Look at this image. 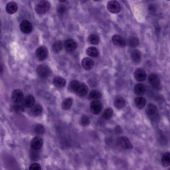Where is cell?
<instances>
[{
    "instance_id": "cell-23",
    "label": "cell",
    "mask_w": 170,
    "mask_h": 170,
    "mask_svg": "<svg viewBox=\"0 0 170 170\" xmlns=\"http://www.w3.org/2000/svg\"><path fill=\"white\" fill-rule=\"evenodd\" d=\"M161 162L164 167H167L170 166V152H166L163 153L161 158Z\"/></svg>"
},
{
    "instance_id": "cell-22",
    "label": "cell",
    "mask_w": 170,
    "mask_h": 170,
    "mask_svg": "<svg viewBox=\"0 0 170 170\" xmlns=\"http://www.w3.org/2000/svg\"><path fill=\"white\" fill-rule=\"evenodd\" d=\"M18 6L17 4L14 2H10L8 3L6 7L7 12L11 14H13L17 12Z\"/></svg>"
},
{
    "instance_id": "cell-34",
    "label": "cell",
    "mask_w": 170,
    "mask_h": 170,
    "mask_svg": "<svg viewBox=\"0 0 170 170\" xmlns=\"http://www.w3.org/2000/svg\"><path fill=\"white\" fill-rule=\"evenodd\" d=\"M90 123V120L88 116L86 115H83L81 118L80 123L83 126H88Z\"/></svg>"
},
{
    "instance_id": "cell-38",
    "label": "cell",
    "mask_w": 170,
    "mask_h": 170,
    "mask_svg": "<svg viewBox=\"0 0 170 170\" xmlns=\"http://www.w3.org/2000/svg\"><path fill=\"white\" fill-rule=\"evenodd\" d=\"M12 109L15 112H21L23 111L24 110V108L23 106L20 105H16L14 106Z\"/></svg>"
},
{
    "instance_id": "cell-7",
    "label": "cell",
    "mask_w": 170,
    "mask_h": 170,
    "mask_svg": "<svg viewBox=\"0 0 170 170\" xmlns=\"http://www.w3.org/2000/svg\"><path fill=\"white\" fill-rule=\"evenodd\" d=\"M107 8L109 12L113 13H117L120 12L121 6L119 2L112 1L108 3Z\"/></svg>"
},
{
    "instance_id": "cell-24",
    "label": "cell",
    "mask_w": 170,
    "mask_h": 170,
    "mask_svg": "<svg viewBox=\"0 0 170 170\" xmlns=\"http://www.w3.org/2000/svg\"><path fill=\"white\" fill-rule=\"evenodd\" d=\"M73 100L72 98H68L65 99L62 103V107L64 110L67 111L72 106Z\"/></svg>"
},
{
    "instance_id": "cell-5",
    "label": "cell",
    "mask_w": 170,
    "mask_h": 170,
    "mask_svg": "<svg viewBox=\"0 0 170 170\" xmlns=\"http://www.w3.org/2000/svg\"><path fill=\"white\" fill-rule=\"evenodd\" d=\"M43 145V140L39 137H36L31 142V147L32 150L39 151L42 149Z\"/></svg>"
},
{
    "instance_id": "cell-30",
    "label": "cell",
    "mask_w": 170,
    "mask_h": 170,
    "mask_svg": "<svg viewBox=\"0 0 170 170\" xmlns=\"http://www.w3.org/2000/svg\"><path fill=\"white\" fill-rule=\"evenodd\" d=\"M139 43V41L138 38L136 37H130L128 40V45L131 47H135L137 46Z\"/></svg>"
},
{
    "instance_id": "cell-25",
    "label": "cell",
    "mask_w": 170,
    "mask_h": 170,
    "mask_svg": "<svg viewBox=\"0 0 170 170\" xmlns=\"http://www.w3.org/2000/svg\"><path fill=\"white\" fill-rule=\"evenodd\" d=\"M80 84V83L78 80H73L70 82L69 85V89L71 91L76 93Z\"/></svg>"
},
{
    "instance_id": "cell-36",
    "label": "cell",
    "mask_w": 170,
    "mask_h": 170,
    "mask_svg": "<svg viewBox=\"0 0 170 170\" xmlns=\"http://www.w3.org/2000/svg\"><path fill=\"white\" fill-rule=\"evenodd\" d=\"M66 7L64 4H59L57 7V12L60 15H64L66 12Z\"/></svg>"
},
{
    "instance_id": "cell-17",
    "label": "cell",
    "mask_w": 170,
    "mask_h": 170,
    "mask_svg": "<svg viewBox=\"0 0 170 170\" xmlns=\"http://www.w3.org/2000/svg\"><path fill=\"white\" fill-rule=\"evenodd\" d=\"M130 56L131 59L134 63H138L141 61L142 54L140 50L136 49L131 52Z\"/></svg>"
},
{
    "instance_id": "cell-18",
    "label": "cell",
    "mask_w": 170,
    "mask_h": 170,
    "mask_svg": "<svg viewBox=\"0 0 170 170\" xmlns=\"http://www.w3.org/2000/svg\"><path fill=\"white\" fill-rule=\"evenodd\" d=\"M114 105L116 108L120 109L123 108L126 105L124 98L120 96H117L115 98Z\"/></svg>"
},
{
    "instance_id": "cell-20",
    "label": "cell",
    "mask_w": 170,
    "mask_h": 170,
    "mask_svg": "<svg viewBox=\"0 0 170 170\" xmlns=\"http://www.w3.org/2000/svg\"><path fill=\"white\" fill-rule=\"evenodd\" d=\"M54 85L59 88L64 87L66 84L65 80L61 77L57 76L54 78L53 81Z\"/></svg>"
},
{
    "instance_id": "cell-2",
    "label": "cell",
    "mask_w": 170,
    "mask_h": 170,
    "mask_svg": "<svg viewBox=\"0 0 170 170\" xmlns=\"http://www.w3.org/2000/svg\"><path fill=\"white\" fill-rule=\"evenodd\" d=\"M50 8V3L46 0H42L36 5L35 11L38 14L42 15L48 12Z\"/></svg>"
},
{
    "instance_id": "cell-12",
    "label": "cell",
    "mask_w": 170,
    "mask_h": 170,
    "mask_svg": "<svg viewBox=\"0 0 170 170\" xmlns=\"http://www.w3.org/2000/svg\"><path fill=\"white\" fill-rule=\"evenodd\" d=\"M20 29L21 31L24 33H29L32 31V25L28 20H23L21 23Z\"/></svg>"
},
{
    "instance_id": "cell-37",
    "label": "cell",
    "mask_w": 170,
    "mask_h": 170,
    "mask_svg": "<svg viewBox=\"0 0 170 170\" xmlns=\"http://www.w3.org/2000/svg\"><path fill=\"white\" fill-rule=\"evenodd\" d=\"M29 169L30 170H40L41 169V167L39 164L35 163L31 164Z\"/></svg>"
},
{
    "instance_id": "cell-3",
    "label": "cell",
    "mask_w": 170,
    "mask_h": 170,
    "mask_svg": "<svg viewBox=\"0 0 170 170\" xmlns=\"http://www.w3.org/2000/svg\"><path fill=\"white\" fill-rule=\"evenodd\" d=\"M116 144L119 148L122 150H127L133 148V145L126 137H120L116 141Z\"/></svg>"
},
{
    "instance_id": "cell-39",
    "label": "cell",
    "mask_w": 170,
    "mask_h": 170,
    "mask_svg": "<svg viewBox=\"0 0 170 170\" xmlns=\"http://www.w3.org/2000/svg\"><path fill=\"white\" fill-rule=\"evenodd\" d=\"M32 150L33 152L31 154V157L33 160H37L39 157V154L38 152V151Z\"/></svg>"
},
{
    "instance_id": "cell-40",
    "label": "cell",
    "mask_w": 170,
    "mask_h": 170,
    "mask_svg": "<svg viewBox=\"0 0 170 170\" xmlns=\"http://www.w3.org/2000/svg\"><path fill=\"white\" fill-rule=\"evenodd\" d=\"M115 131L118 134H120L122 132V130L121 128L119 126H117L116 128V130H115Z\"/></svg>"
},
{
    "instance_id": "cell-43",
    "label": "cell",
    "mask_w": 170,
    "mask_h": 170,
    "mask_svg": "<svg viewBox=\"0 0 170 170\" xmlns=\"http://www.w3.org/2000/svg\"><path fill=\"white\" fill-rule=\"evenodd\" d=\"M169 169L170 170V168H169Z\"/></svg>"
},
{
    "instance_id": "cell-16",
    "label": "cell",
    "mask_w": 170,
    "mask_h": 170,
    "mask_svg": "<svg viewBox=\"0 0 170 170\" xmlns=\"http://www.w3.org/2000/svg\"><path fill=\"white\" fill-rule=\"evenodd\" d=\"M89 90L88 87L85 83H80L76 94L79 96L85 97L87 95Z\"/></svg>"
},
{
    "instance_id": "cell-14",
    "label": "cell",
    "mask_w": 170,
    "mask_h": 170,
    "mask_svg": "<svg viewBox=\"0 0 170 170\" xmlns=\"http://www.w3.org/2000/svg\"><path fill=\"white\" fill-rule=\"evenodd\" d=\"M65 50L68 52H72L75 51L77 47L76 43L72 39L65 40L64 44Z\"/></svg>"
},
{
    "instance_id": "cell-6",
    "label": "cell",
    "mask_w": 170,
    "mask_h": 170,
    "mask_svg": "<svg viewBox=\"0 0 170 170\" xmlns=\"http://www.w3.org/2000/svg\"><path fill=\"white\" fill-rule=\"evenodd\" d=\"M149 80L152 86L155 89L161 88V82L158 76L155 74H151L149 77Z\"/></svg>"
},
{
    "instance_id": "cell-9",
    "label": "cell",
    "mask_w": 170,
    "mask_h": 170,
    "mask_svg": "<svg viewBox=\"0 0 170 170\" xmlns=\"http://www.w3.org/2000/svg\"><path fill=\"white\" fill-rule=\"evenodd\" d=\"M102 108V103L98 100L93 101L90 104V111L93 114H99L101 112Z\"/></svg>"
},
{
    "instance_id": "cell-31",
    "label": "cell",
    "mask_w": 170,
    "mask_h": 170,
    "mask_svg": "<svg viewBox=\"0 0 170 170\" xmlns=\"http://www.w3.org/2000/svg\"><path fill=\"white\" fill-rule=\"evenodd\" d=\"M100 40L99 37L96 34H91L89 36L88 38L89 41L93 45H96L98 44L99 43Z\"/></svg>"
},
{
    "instance_id": "cell-13",
    "label": "cell",
    "mask_w": 170,
    "mask_h": 170,
    "mask_svg": "<svg viewBox=\"0 0 170 170\" xmlns=\"http://www.w3.org/2000/svg\"><path fill=\"white\" fill-rule=\"evenodd\" d=\"M134 76L136 79L139 81H145L147 77V74L145 71L142 68L137 69L134 73Z\"/></svg>"
},
{
    "instance_id": "cell-33",
    "label": "cell",
    "mask_w": 170,
    "mask_h": 170,
    "mask_svg": "<svg viewBox=\"0 0 170 170\" xmlns=\"http://www.w3.org/2000/svg\"><path fill=\"white\" fill-rule=\"evenodd\" d=\"M63 47V44L61 41H58L55 42L52 46L53 51L56 53L61 52Z\"/></svg>"
},
{
    "instance_id": "cell-28",
    "label": "cell",
    "mask_w": 170,
    "mask_h": 170,
    "mask_svg": "<svg viewBox=\"0 0 170 170\" xmlns=\"http://www.w3.org/2000/svg\"><path fill=\"white\" fill-rule=\"evenodd\" d=\"M101 97L100 92L96 90L91 91L89 94L88 98L90 100H98Z\"/></svg>"
},
{
    "instance_id": "cell-21",
    "label": "cell",
    "mask_w": 170,
    "mask_h": 170,
    "mask_svg": "<svg viewBox=\"0 0 170 170\" xmlns=\"http://www.w3.org/2000/svg\"><path fill=\"white\" fill-rule=\"evenodd\" d=\"M134 91L135 94L138 96L143 95L146 91L145 86L142 84H136L134 88Z\"/></svg>"
},
{
    "instance_id": "cell-10",
    "label": "cell",
    "mask_w": 170,
    "mask_h": 170,
    "mask_svg": "<svg viewBox=\"0 0 170 170\" xmlns=\"http://www.w3.org/2000/svg\"><path fill=\"white\" fill-rule=\"evenodd\" d=\"M112 40L114 45L120 47H124L126 44V42L124 38L119 35L113 36Z\"/></svg>"
},
{
    "instance_id": "cell-4",
    "label": "cell",
    "mask_w": 170,
    "mask_h": 170,
    "mask_svg": "<svg viewBox=\"0 0 170 170\" xmlns=\"http://www.w3.org/2000/svg\"><path fill=\"white\" fill-rule=\"evenodd\" d=\"M37 74L41 78H46L50 74V69L48 66L41 64L38 67L36 70Z\"/></svg>"
},
{
    "instance_id": "cell-44",
    "label": "cell",
    "mask_w": 170,
    "mask_h": 170,
    "mask_svg": "<svg viewBox=\"0 0 170 170\" xmlns=\"http://www.w3.org/2000/svg\"><path fill=\"white\" fill-rule=\"evenodd\" d=\"M168 1H170V0H168Z\"/></svg>"
},
{
    "instance_id": "cell-1",
    "label": "cell",
    "mask_w": 170,
    "mask_h": 170,
    "mask_svg": "<svg viewBox=\"0 0 170 170\" xmlns=\"http://www.w3.org/2000/svg\"><path fill=\"white\" fill-rule=\"evenodd\" d=\"M146 114L152 121L157 122L160 119V113L157 107L154 104L150 103L146 110Z\"/></svg>"
},
{
    "instance_id": "cell-27",
    "label": "cell",
    "mask_w": 170,
    "mask_h": 170,
    "mask_svg": "<svg viewBox=\"0 0 170 170\" xmlns=\"http://www.w3.org/2000/svg\"><path fill=\"white\" fill-rule=\"evenodd\" d=\"M86 53L89 56L95 58L98 56V52L97 49L94 47L91 46L87 49Z\"/></svg>"
},
{
    "instance_id": "cell-32",
    "label": "cell",
    "mask_w": 170,
    "mask_h": 170,
    "mask_svg": "<svg viewBox=\"0 0 170 170\" xmlns=\"http://www.w3.org/2000/svg\"><path fill=\"white\" fill-rule=\"evenodd\" d=\"M43 111L42 106L40 105H37L33 107L31 112L33 116H38L41 114Z\"/></svg>"
},
{
    "instance_id": "cell-8",
    "label": "cell",
    "mask_w": 170,
    "mask_h": 170,
    "mask_svg": "<svg viewBox=\"0 0 170 170\" xmlns=\"http://www.w3.org/2000/svg\"><path fill=\"white\" fill-rule=\"evenodd\" d=\"M37 59L40 61H44L47 58L48 54V51L46 47L44 46L38 48L36 52Z\"/></svg>"
},
{
    "instance_id": "cell-41",
    "label": "cell",
    "mask_w": 170,
    "mask_h": 170,
    "mask_svg": "<svg viewBox=\"0 0 170 170\" xmlns=\"http://www.w3.org/2000/svg\"><path fill=\"white\" fill-rule=\"evenodd\" d=\"M59 1L61 2H65L67 1V0H59Z\"/></svg>"
},
{
    "instance_id": "cell-26",
    "label": "cell",
    "mask_w": 170,
    "mask_h": 170,
    "mask_svg": "<svg viewBox=\"0 0 170 170\" xmlns=\"http://www.w3.org/2000/svg\"><path fill=\"white\" fill-rule=\"evenodd\" d=\"M35 103V98L32 95L27 96L24 100V105L27 108H30L34 105Z\"/></svg>"
},
{
    "instance_id": "cell-19",
    "label": "cell",
    "mask_w": 170,
    "mask_h": 170,
    "mask_svg": "<svg viewBox=\"0 0 170 170\" xmlns=\"http://www.w3.org/2000/svg\"><path fill=\"white\" fill-rule=\"evenodd\" d=\"M134 102L136 107L139 109H142L146 106L147 100L144 97L138 96L135 98Z\"/></svg>"
},
{
    "instance_id": "cell-29",
    "label": "cell",
    "mask_w": 170,
    "mask_h": 170,
    "mask_svg": "<svg viewBox=\"0 0 170 170\" xmlns=\"http://www.w3.org/2000/svg\"><path fill=\"white\" fill-rule=\"evenodd\" d=\"M113 113L112 109L111 107L106 108L102 114V117L104 119L109 120L112 117Z\"/></svg>"
},
{
    "instance_id": "cell-11",
    "label": "cell",
    "mask_w": 170,
    "mask_h": 170,
    "mask_svg": "<svg viewBox=\"0 0 170 170\" xmlns=\"http://www.w3.org/2000/svg\"><path fill=\"white\" fill-rule=\"evenodd\" d=\"M12 98L13 101L16 104H19L23 101L24 94L23 91L19 90H16L13 92Z\"/></svg>"
},
{
    "instance_id": "cell-15",
    "label": "cell",
    "mask_w": 170,
    "mask_h": 170,
    "mask_svg": "<svg viewBox=\"0 0 170 170\" xmlns=\"http://www.w3.org/2000/svg\"><path fill=\"white\" fill-rule=\"evenodd\" d=\"M95 63L92 59L90 58H85L82 60V67L86 70H89L94 67Z\"/></svg>"
},
{
    "instance_id": "cell-42",
    "label": "cell",
    "mask_w": 170,
    "mask_h": 170,
    "mask_svg": "<svg viewBox=\"0 0 170 170\" xmlns=\"http://www.w3.org/2000/svg\"><path fill=\"white\" fill-rule=\"evenodd\" d=\"M94 1H100V0H94Z\"/></svg>"
},
{
    "instance_id": "cell-35",
    "label": "cell",
    "mask_w": 170,
    "mask_h": 170,
    "mask_svg": "<svg viewBox=\"0 0 170 170\" xmlns=\"http://www.w3.org/2000/svg\"><path fill=\"white\" fill-rule=\"evenodd\" d=\"M34 131L37 134L42 135L45 132V128L42 125L38 124L35 127Z\"/></svg>"
}]
</instances>
